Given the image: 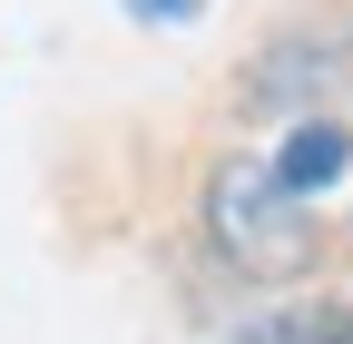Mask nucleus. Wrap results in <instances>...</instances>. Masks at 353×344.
<instances>
[{"label":"nucleus","instance_id":"39448f33","mask_svg":"<svg viewBox=\"0 0 353 344\" xmlns=\"http://www.w3.org/2000/svg\"><path fill=\"white\" fill-rule=\"evenodd\" d=\"M314 344H353V305H314Z\"/></svg>","mask_w":353,"mask_h":344},{"label":"nucleus","instance_id":"f03ea898","mask_svg":"<svg viewBox=\"0 0 353 344\" xmlns=\"http://www.w3.org/2000/svg\"><path fill=\"white\" fill-rule=\"evenodd\" d=\"M334 79H343V39H275L255 69H245V99L255 108H285V128L294 118H334Z\"/></svg>","mask_w":353,"mask_h":344},{"label":"nucleus","instance_id":"f257e3e1","mask_svg":"<svg viewBox=\"0 0 353 344\" xmlns=\"http://www.w3.org/2000/svg\"><path fill=\"white\" fill-rule=\"evenodd\" d=\"M196 227H206V246L226 256L245 285H304V276H314V256H324L314 207H304V197L275 178V157H255V148H226V157L206 167Z\"/></svg>","mask_w":353,"mask_h":344},{"label":"nucleus","instance_id":"423d86ee","mask_svg":"<svg viewBox=\"0 0 353 344\" xmlns=\"http://www.w3.org/2000/svg\"><path fill=\"white\" fill-rule=\"evenodd\" d=\"M128 10H138V20H196L206 0H128Z\"/></svg>","mask_w":353,"mask_h":344},{"label":"nucleus","instance_id":"7ed1b4c3","mask_svg":"<svg viewBox=\"0 0 353 344\" xmlns=\"http://www.w3.org/2000/svg\"><path fill=\"white\" fill-rule=\"evenodd\" d=\"M265 157H275V178H285L304 207H314L324 187H343V167H353V128H343V118H294Z\"/></svg>","mask_w":353,"mask_h":344},{"label":"nucleus","instance_id":"20e7f679","mask_svg":"<svg viewBox=\"0 0 353 344\" xmlns=\"http://www.w3.org/2000/svg\"><path fill=\"white\" fill-rule=\"evenodd\" d=\"M236 344H314V305H275V315H255V325H236Z\"/></svg>","mask_w":353,"mask_h":344}]
</instances>
